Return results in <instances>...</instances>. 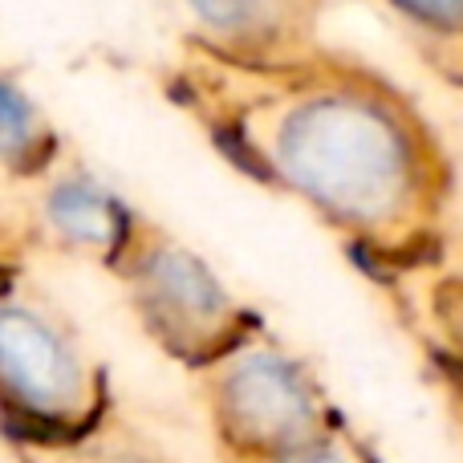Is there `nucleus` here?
I'll return each instance as SVG.
<instances>
[{
    "instance_id": "f257e3e1",
    "label": "nucleus",
    "mask_w": 463,
    "mask_h": 463,
    "mask_svg": "<svg viewBox=\"0 0 463 463\" xmlns=\"http://www.w3.org/2000/svg\"><path fill=\"white\" fill-rule=\"evenodd\" d=\"M0 378H5L24 402L53 394L57 378H61L57 345L49 342L41 329L5 317L0 321Z\"/></svg>"
},
{
    "instance_id": "f03ea898",
    "label": "nucleus",
    "mask_w": 463,
    "mask_h": 463,
    "mask_svg": "<svg viewBox=\"0 0 463 463\" xmlns=\"http://www.w3.org/2000/svg\"><path fill=\"white\" fill-rule=\"evenodd\" d=\"M29 135V110L8 86H0V151H13Z\"/></svg>"
},
{
    "instance_id": "7ed1b4c3",
    "label": "nucleus",
    "mask_w": 463,
    "mask_h": 463,
    "mask_svg": "<svg viewBox=\"0 0 463 463\" xmlns=\"http://www.w3.org/2000/svg\"><path fill=\"white\" fill-rule=\"evenodd\" d=\"M220 143H224V151H228L236 163H240V167L248 171V175H256V179H269V175H272V171L264 167L260 159H256V151H252V146H248V138H240L236 130H220Z\"/></svg>"
},
{
    "instance_id": "20e7f679",
    "label": "nucleus",
    "mask_w": 463,
    "mask_h": 463,
    "mask_svg": "<svg viewBox=\"0 0 463 463\" xmlns=\"http://www.w3.org/2000/svg\"><path fill=\"white\" fill-rule=\"evenodd\" d=\"M402 8H411L415 16H427V21L451 24L463 16V0H399Z\"/></svg>"
}]
</instances>
